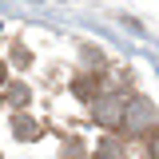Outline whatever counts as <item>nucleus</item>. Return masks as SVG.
Here are the masks:
<instances>
[{
	"label": "nucleus",
	"mask_w": 159,
	"mask_h": 159,
	"mask_svg": "<svg viewBox=\"0 0 159 159\" xmlns=\"http://www.w3.org/2000/svg\"><path fill=\"white\" fill-rule=\"evenodd\" d=\"M96 155H99V159H123V147H119L116 135H103V139H99V147H96Z\"/></svg>",
	"instance_id": "nucleus-2"
},
{
	"label": "nucleus",
	"mask_w": 159,
	"mask_h": 159,
	"mask_svg": "<svg viewBox=\"0 0 159 159\" xmlns=\"http://www.w3.org/2000/svg\"><path fill=\"white\" fill-rule=\"evenodd\" d=\"M72 88H76V96H80V99H96V92H99L96 76H80L76 84H72Z\"/></svg>",
	"instance_id": "nucleus-4"
},
{
	"label": "nucleus",
	"mask_w": 159,
	"mask_h": 159,
	"mask_svg": "<svg viewBox=\"0 0 159 159\" xmlns=\"http://www.w3.org/2000/svg\"><path fill=\"white\" fill-rule=\"evenodd\" d=\"M147 155H151V159H159V131L147 139Z\"/></svg>",
	"instance_id": "nucleus-6"
},
{
	"label": "nucleus",
	"mask_w": 159,
	"mask_h": 159,
	"mask_svg": "<svg viewBox=\"0 0 159 159\" xmlns=\"http://www.w3.org/2000/svg\"><path fill=\"white\" fill-rule=\"evenodd\" d=\"M4 80H8V72H4V64H0V88H4Z\"/></svg>",
	"instance_id": "nucleus-7"
},
{
	"label": "nucleus",
	"mask_w": 159,
	"mask_h": 159,
	"mask_svg": "<svg viewBox=\"0 0 159 159\" xmlns=\"http://www.w3.org/2000/svg\"><path fill=\"white\" fill-rule=\"evenodd\" d=\"M12 135H16V139H36V135H40V127L32 123V119L16 116V119H12Z\"/></svg>",
	"instance_id": "nucleus-3"
},
{
	"label": "nucleus",
	"mask_w": 159,
	"mask_h": 159,
	"mask_svg": "<svg viewBox=\"0 0 159 159\" xmlns=\"http://www.w3.org/2000/svg\"><path fill=\"white\" fill-rule=\"evenodd\" d=\"M8 103H28V88H24V84H12V88H8Z\"/></svg>",
	"instance_id": "nucleus-5"
},
{
	"label": "nucleus",
	"mask_w": 159,
	"mask_h": 159,
	"mask_svg": "<svg viewBox=\"0 0 159 159\" xmlns=\"http://www.w3.org/2000/svg\"><path fill=\"white\" fill-rule=\"evenodd\" d=\"M92 116H96V123H103V127H119L123 116H127V96H119V92H103V96H99L96 92Z\"/></svg>",
	"instance_id": "nucleus-1"
}]
</instances>
